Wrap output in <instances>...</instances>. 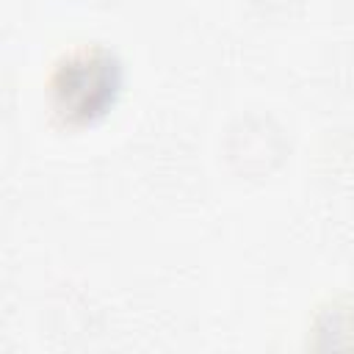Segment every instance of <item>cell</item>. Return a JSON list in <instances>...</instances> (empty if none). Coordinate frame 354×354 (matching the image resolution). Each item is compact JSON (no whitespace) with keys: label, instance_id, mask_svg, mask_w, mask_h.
<instances>
[{"label":"cell","instance_id":"6da1fadb","mask_svg":"<svg viewBox=\"0 0 354 354\" xmlns=\"http://www.w3.org/2000/svg\"><path fill=\"white\" fill-rule=\"evenodd\" d=\"M119 83L122 69L108 50H77L58 64L50 80L53 108L72 124L91 122L108 111L119 91Z\"/></svg>","mask_w":354,"mask_h":354}]
</instances>
